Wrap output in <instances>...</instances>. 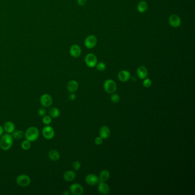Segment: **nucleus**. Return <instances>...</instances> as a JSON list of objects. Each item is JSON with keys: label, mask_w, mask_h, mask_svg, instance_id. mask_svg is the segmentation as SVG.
<instances>
[{"label": "nucleus", "mask_w": 195, "mask_h": 195, "mask_svg": "<svg viewBox=\"0 0 195 195\" xmlns=\"http://www.w3.org/2000/svg\"><path fill=\"white\" fill-rule=\"evenodd\" d=\"M96 66V69L99 71H104L105 70L106 68V65L103 62H100L99 63L97 64Z\"/></svg>", "instance_id": "bb28decb"}, {"label": "nucleus", "mask_w": 195, "mask_h": 195, "mask_svg": "<svg viewBox=\"0 0 195 195\" xmlns=\"http://www.w3.org/2000/svg\"><path fill=\"white\" fill-rule=\"evenodd\" d=\"M110 100L114 103H117L120 100V97L118 94H114L113 93L110 96Z\"/></svg>", "instance_id": "cd10ccee"}, {"label": "nucleus", "mask_w": 195, "mask_h": 195, "mask_svg": "<svg viewBox=\"0 0 195 195\" xmlns=\"http://www.w3.org/2000/svg\"><path fill=\"white\" fill-rule=\"evenodd\" d=\"M4 129L6 133L11 134L15 130V125L12 121H6L4 125Z\"/></svg>", "instance_id": "f3484780"}, {"label": "nucleus", "mask_w": 195, "mask_h": 195, "mask_svg": "<svg viewBox=\"0 0 195 195\" xmlns=\"http://www.w3.org/2000/svg\"><path fill=\"white\" fill-rule=\"evenodd\" d=\"M70 54L72 57L77 58L82 54V49L78 45H73L70 48Z\"/></svg>", "instance_id": "ddd939ff"}, {"label": "nucleus", "mask_w": 195, "mask_h": 195, "mask_svg": "<svg viewBox=\"0 0 195 195\" xmlns=\"http://www.w3.org/2000/svg\"><path fill=\"white\" fill-rule=\"evenodd\" d=\"M137 74L138 78L141 80L146 78L148 75V70L146 67L144 66H140L137 69Z\"/></svg>", "instance_id": "2eb2a0df"}, {"label": "nucleus", "mask_w": 195, "mask_h": 195, "mask_svg": "<svg viewBox=\"0 0 195 195\" xmlns=\"http://www.w3.org/2000/svg\"><path fill=\"white\" fill-rule=\"evenodd\" d=\"M76 173L74 171L69 170V171L65 172L64 174V176H63V177L65 181H66L68 182H70V181H72L74 180L76 178Z\"/></svg>", "instance_id": "a211bd4d"}, {"label": "nucleus", "mask_w": 195, "mask_h": 195, "mask_svg": "<svg viewBox=\"0 0 195 195\" xmlns=\"http://www.w3.org/2000/svg\"><path fill=\"white\" fill-rule=\"evenodd\" d=\"M42 135L44 138L48 140H50L54 136V130L52 126L46 125L42 129Z\"/></svg>", "instance_id": "6e6552de"}, {"label": "nucleus", "mask_w": 195, "mask_h": 195, "mask_svg": "<svg viewBox=\"0 0 195 195\" xmlns=\"http://www.w3.org/2000/svg\"><path fill=\"white\" fill-rule=\"evenodd\" d=\"M49 114L52 118H57L60 115V111L57 108L53 107L49 109Z\"/></svg>", "instance_id": "5701e85b"}, {"label": "nucleus", "mask_w": 195, "mask_h": 195, "mask_svg": "<svg viewBox=\"0 0 195 195\" xmlns=\"http://www.w3.org/2000/svg\"><path fill=\"white\" fill-rule=\"evenodd\" d=\"M40 135L39 130L35 126H30L25 131L24 136L25 139L30 142L35 141Z\"/></svg>", "instance_id": "f03ea898"}, {"label": "nucleus", "mask_w": 195, "mask_h": 195, "mask_svg": "<svg viewBox=\"0 0 195 195\" xmlns=\"http://www.w3.org/2000/svg\"><path fill=\"white\" fill-rule=\"evenodd\" d=\"M148 4L144 1H140L137 5V10H138V12L140 13L145 12L148 9Z\"/></svg>", "instance_id": "4be33fe9"}, {"label": "nucleus", "mask_w": 195, "mask_h": 195, "mask_svg": "<svg viewBox=\"0 0 195 195\" xmlns=\"http://www.w3.org/2000/svg\"><path fill=\"white\" fill-rule=\"evenodd\" d=\"M110 173L108 170H102L100 172V176H99V180L101 182H105L106 181H107L108 179H109Z\"/></svg>", "instance_id": "412c9836"}, {"label": "nucleus", "mask_w": 195, "mask_h": 195, "mask_svg": "<svg viewBox=\"0 0 195 195\" xmlns=\"http://www.w3.org/2000/svg\"><path fill=\"white\" fill-rule=\"evenodd\" d=\"M72 167L75 171H78L81 168V163L78 161H75L72 164Z\"/></svg>", "instance_id": "c756f323"}, {"label": "nucleus", "mask_w": 195, "mask_h": 195, "mask_svg": "<svg viewBox=\"0 0 195 195\" xmlns=\"http://www.w3.org/2000/svg\"><path fill=\"white\" fill-rule=\"evenodd\" d=\"M46 114V110L44 108H40L38 110V114L40 117H43Z\"/></svg>", "instance_id": "7c9ffc66"}, {"label": "nucleus", "mask_w": 195, "mask_h": 195, "mask_svg": "<svg viewBox=\"0 0 195 195\" xmlns=\"http://www.w3.org/2000/svg\"><path fill=\"white\" fill-rule=\"evenodd\" d=\"M4 128L2 126L0 125V137L3 135L4 133Z\"/></svg>", "instance_id": "f704fd0d"}, {"label": "nucleus", "mask_w": 195, "mask_h": 195, "mask_svg": "<svg viewBox=\"0 0 195 195\" xmlns=\"http://www.w3.org/2000/svg\"><path fill=\"white\" fill-rule=\"evenodd\" d=\"M85 62L88 67L94 68L97 64V58L93 53H89L86 56Z\"/></svg>", "instance_id": "39448f33"}, {"label": "nucleus", "mask_w": 195, "mask_h": 195, "mask_svg": "<svg viewBox=\"0 0 195 195\" xmlns=\"http://www.w3.org/2000/svg\"><path fill=\"white\" fill-rule=\"evenodd\" d=\"M94 142L97 145H101L102 142H103V138H102L100 136V137H97L94 140Z\"/></svg>", "instance_id": "2f4dec72"}, {"label": "nucleus", "mask_w": 195, "mask_h": 195, "mask_svg": "<svg viewBox=\"0 0 195 195\" xmlns=\"http://www.w3.org/2000/svg\"><path fill=\"white\" fill-rule=\"evenodd\" d=\"M49 159L53 161H56L60 159V153L56 150H50L48 153Z\"/></svg>", "instance_id": "aec40b11"}, {"label": "nucleus", "mask_w": 195, "mask_h": 195, "mask_svg": "<svg viewBox=\"0 0 195 195\" xmlns=\"http://www.w3.org/2000/svg\"><path fill=\"white\" fill-rule=\"evenodd\" d=\"M76 94H73V93H71V94H69V100L73 101V100H74L76 99Z\"/></svg>", "instance_id": "72a5a7b5"}, {"label": "nucleus", "mask_w": 195, "mask_h": 195, "mask_svg": "<svg viewBox=\"0 0 195 195\" xmlns=\"http://www.w3.org/2000/svg\"><path fill=\"white\" fill-rule=\"evenodd\" d=\"M78 88V84L76 81L71 80L68 82L67 84V89L70 92L73 93L77 91Z\"/></svg>", "instance_id": "6ab92c4d"}, {"label": "nucleus", "mask_w": 195, "mask_h": 195, "mask_svg": "<svg viewBox=\"0 0 195 195\" xmlns=\"http://www.w3.org/2000/svg\"><path fill=\"white\" fill-rule=\"evenodd\" d=\"M12 136L13 138H15V139H16V140H19V139H21V138L23 137L24 133H23V132H22V130H14V131L13 132L12 135Z\"/></svg>", "instance_id": "b1692460"}, {"label": "nucleus", "mask_w": 195, "mask_h": 195, "mask_svg": "<svg viewBox=\"0 0 195 195\" xmlns=\"http://www.w3.org/2000/svg\"><path fill=\"white\" fill-rule=\"evenodd\" d=\"M118 80L121 82H128L130 78V73L126 70H122L118 74Z\"/></svg>", "instance_id": "4468645a"}, {"label": "nucleus", "mask_w": 195, "mask_h": 195, "mask_svg": "<svg viewBox=\"0 0 195 195\" xmlns=\"http://www.w3.org/2000/svg\"><path fill=\"white\" fill-rule=\"evenodd\" d=\"M97 40L96 36L94 35H90L86 38L84 44L87 48L92 49L97 44Z\"/></svg>", "instance_id": "1a4fd4ad"}, {"label": "nucleus", "mask_w": 195, "mask_h": 195, "mask_svg": "<svg viewBox=\"0 0 195 195\" xmlns=\"http://www.w3.org/2000/svg\"><path fill=\"white\" fill-rule=\"evenodd\" d=\"M110 134V129L106 126H102L99 131L100 136L103 139H106L109 137Z\"/></svg>", "instance_id": "dca6fc26"}, {"label": "nucleus", "mask_w": 195, "mask_h": 195, "mask_svg": "<svg viewBox=\"0 0 195 195\" xmlns=\"http://www.w3.org/2000/svg\"><path fill=\"white\" fill-rule=\"evenodd\" d=\"M40 101L41 105L44 108H48L52 105L53 103V99L48 94H44L40 97Z\"/></svg>", "instance_id": "423d86ee"}, {"label": "nucleus", "mask_w": 195, "mask_h": 195, "mask_svg": "<svg viewBox=\"0 0 195 195\" xmlns=\"http://www.w3.org/2000/svg\"><path fill=\"white\" fill-rule=\"evenodd\" d=\"M86 183L90 185H96L98 184L100 180L97 175L94 174H89L87 175L85 179Z\"/></svg>", "instance_id": "9d476101"}, {"label": "nucleus", "mask_w": 195, "mask_h": 195, "mask_svg": "<svg viewBox=\"0 0 195 195\" xmlns=\"http://www.w3.org/2000/svg\"><path fill=\"white\" fill-rule=\"evenodd\" d=\"M42 121V122L46 125H49V124H51L52 120V117L49 115V116L45 115L44 116H43Z\"/></svg>", "instance_id": "a878e982"}, {"label": "nucleus", "mask_w": 195, "mask_h": 195, "mask_svg": "<svg viewBox=\"0 0 195 195\" xmlns=\"http://www.w3.org/2000/svg\"><path fill=\"white\" fill-rule=\"evenodd\" d=\"M98 186V191L101 195H108L110 192V187L105 182L99 181Z\"/></svg>", "instance_id": "f8f14e48"}, {"label": "nucleus", "mask_w": 195, "mask_h": 195, "mask_svg": "<svg viewBox=\"0 0 195 195\" xmlns=\"http://www.w3.org/2000/svg\"><path fill=\"white\" fill-rule=\"evenodd\" d=\"M104 88L108 94H113L117 90V84L113 80L108 79L104 83Z\"/></svg>", "instance_id": "7ed1b4c3"}, {"label": "nucleus", "mask_w": 195, "mask_h": 195, "mask_svg": "<svg viewBox=\"0 0 195 195\" xmlns=\"http://www.w3.org/2000/svg\"><path fill=\"white\" fill-rule=\"evenodd\" d=\"M70 192L74 195H82L84 193V188L78 183H74L69 188Z\"/></svg>", "instance_id": "0eeeda50"}, {"label": "nucleus", "mask_w": 195, "mask_h": 195, "mask_svg": "<svg viewBox=\"0 0 195 195\" xmlns=\"http://www.w3.org/2000/svg\"><path fill=\"white\" fill-rule=\"evenodd\" d=\"M152 85V81L150 78H145L142 82V86L145 88H149Z\"/></svg>", "instance_id": "c85d7f7f"}, {"label": "nucleus", "mask_w": 195, "mask_h": 195, "mask_svg": "<svg viewBox=\"0 0 195 195\" xmlns=\"http://www.w3.org/2000/svg\"><path fill=\"white\" fill-rule=\"evenodd\" d=\"M169 22L172 27L177 28L181 24V20L180 17L177 14H172L169 18Z\"/></svg>", "instance_id": "9b49d317"}, {"label": "nucleus", "mask_w": 195, "mask_h": 195, "mask_svg": "<svg viewBox=\"0 0 195 195\" xmlns=\"http://www.w3.org/2000/svg\"><path fill=\"white\" fill-rule=\"evenodd\" d=\"M31 182L30 177L28 175L21 174L18 175L16 178V183L19 186L21 187H26L29 186Z\"/></svg>", "instance_id": "20e7f679"}, {"label": "nucleus", "mask_w": 195, "mask_h": 195, "mask_svg": "<svg viewBox=\"0 0 195 195\" xmlns=\"http://www.w3.org/2000/svg\"><path fill=\"white\" fill-rule=\"evenodd\" d=\"M77 3L79 6H84L86 3V0H77Z\"/></svg>", "instance_id": "473e14b6"}, {"label": "nucleus", "mask_w": 195, "mask_h": 195, "mask_svg": "<svg viewBox=\"0 0 195 195\" xmlns=\"http://www.w3.org/2000/svg\"><path fill=\"white\" fill-rule=\"evenodd\" d=\"M13 137L9 133L3 134L0 138V147L4 150H8L12 146Z\"/></svg>", "instance_id": "f257e3e1"}, {"label": "nucleus", "mask_w": 195, "mask_h": 195, "mask_svg": "<svg viewBox=\"0 0 195 195\" xmlns=\"http://www.w3.org/2000/svg\"><path fill=\"white\" fill-rule=\"evenodd\" d=\"M21 146L22 149L24 150H29L31 147V142L27 140H24L22 142H21Z\"/></svg>", "instance_id": "393cba45"}, {"label": "nucleus", "mask_w": 195, "mask_h": 195, "mask_svg": "<svg viewBox=\"0 0 195 195\" xmlns=\"http://www.w3.org/2000/svg\"><path fill=\"white\" fill-rule=\"evenodd\" d=\"M69 192L68 191H65L62 193V195H69Z\"/></svg>", "instance_id": "c9c22d12"}]
</instances>
